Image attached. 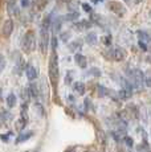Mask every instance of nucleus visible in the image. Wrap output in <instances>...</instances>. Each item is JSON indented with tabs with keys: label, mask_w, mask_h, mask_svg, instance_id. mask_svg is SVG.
I'll list each match as a JSON object with an SVG mask.
<instances>
[{
	"label": "nucleus",
	"mask_w": 151,
	"mask_h": 152,
	"mask_svg": "<svg viewBox=\"0 0 151 152\" xmlns=\"http://www.w3.org/2000/svg\"><path fill=\"white\" fill-rule=\"evenodd\" d=\"M51 25H52V13L45 17L43 24H41V31H40V48H41L43 52H45L46 48H48L49 29H51Z\"/></svg>",
	"instance_id": "nucleus-1"
},
{
	"label": "nucleus",
	"mask_w": 151,
	"mask_h": 152,
	"mask_svg": "<svg viewBox=\"0 0 151 152\" xmlns=\"http://www.w3.org/2000/svg\"><path fill=\"white\" fill-rule=\"evenodd\" d=\"M48 74H49V78H51L52 85L57 86V80H59V57H57L56 50H52V54L49 57Z\"/></svg>",
	"instance_id": "nucleus-2"
},
{
	"label": "nucleus",
	"mask_w": 151,
	"mask_h": 152,
	"mask_svg": "<svg viewBox=\"0 0 151 152\" xmlns=\"http://www.w3.org/2000/svg\"><path fill=\"white\" fill-rule=\"evenodd\" d=\"M34 48H36V34L32 29H29V31L25 32L24 37H23L21 49L24 53H32Z\"/></svg>",
	"instance_id": "nucleus-3"
},
{
	"label": "nucleus",
	"mask_w": 151,
	"mask_h": 152,
	"mask_svg": "<svg viewBox=\"0 0 151 152\" xmlns=\"http://www.w3.org/2000/svg\"><path fill=\"white\" fill-rule=\"evenodd\" d=\"M109 57L114 61H123L126 58V50L123 48H121V46H115V48L110 49Z\"/></svg>",
	"instance_id": "nucleus-4"
},
{
	"label": "nucleus",
	"mask_w": 151,
	"mask_h": 152,
	"mask_svg": "<svg viewBox=\"0 0 151 152\" xmlns=\"http://www.w3.org/2000/svg\"><path fill=\"white\" fill-rule=\"evenodd\" d=\"M12 32H13V21H12V19H7L4 21V24H3L1 34L8 39V37L12 34Z\"/></svg>",
	"instance_id": "nucleus-5"
},
{
	"label": "nucleus",
	"mask_w": 151,
	"mask_h": 152,
	"mask_svg": "<svg viewBox=\"0 0 151 152\" xmlns=\"http://www.w3.org/2000/svg\"><path fill=\"white\" fill-rule=\"evenodd\" d=\"M25 74H27V78L29 81H34L39 77V70L34 65H28L27 69H25Z\"/></svg>",
	"instance_id": "nucleus-6"
},
{
	"label": "nucleus",
	"mask_w": 151,
	"mask_h": 152,
	"mask_svg": "<svg viewBox=\"0 0 151 152\" xmlns=\"http://www.w3.org/2000/svg\"><path fill=\"white\" fill-rule=\"evenodd\" d=\"M74 61H76V64H77L81 69H85L86 66H88V60H86V57L84 54L77 53L74 56Z\"/></svg>",
	"instance_id": "nucleus-7"
},
{
	"label": "nucleus",
	"mask_w": 151,
	"mask_h": 152,
	"mask_svg": "<svg viewBox=\"0 0 151 152\" xmlns=\"http://www.w3.org/2000/svg\"><path fill=\"white\" fill-rule=\"evenodd\" d=\"M107 5H111V7H115V8H111V11L113 12H115L117 15H123L125 13V7L122 4H119V3H117V1H110Z\"/></svg>",
	"instance_id": "nucleus-8"
},
{
	"label": "nucleus",
	"mask_w": 151,
	"mask_h": 152,
	"mask_svg": "<svg viewBox=\"0 0 151 152\" xmlns=\"http://www.w3.org/2000/svg\"><path fill=\"white\" fill-rule=\"evenodd\" d=\"M90 27H92V24L88 20H80L78 23L74 24V28L77 29V31H86V29H89Z\"/></svg>",
	"instance_id": "nucleus-9"
},
{
	"label": "nucleus",
	"mask_w": 151,
	"mask_h": 152,
	"mask_svg": "<svg viewBox=\"0 0 151 152\" xmlns=\"http://www.w3.org/2000/svg\"><path fill=\"white\" fill-rule=\"evenodd\" d=\"M32 136H33V131H27V132H21L19 136H17L16 143H17V144H20V143H23V142H27V140H28V139H31Z\"/></svg>",
	"instance_id": "nucleus-10"
},
{
	"label": "nucleus",
	"mask_w": 151,
	"mask_h": 152,
	"mask_svg": "<svg viewBox=\"0 0 151 152\" xmlns=\"http://www.w3.org/2000/svg\"><path fill=\"white\" fill-rule=\"evenodd\" d=\"M8 13L12 16V15H17L19 11H17V5H16V0H8Z\"/></svg>",
	"instance_id": "nucleus-11"
},
{
	"label": "nucleus",
	"mask_w": 151,
	"mask_h": 152,
	"mask_svg": "<svg viewBox=\"0 0 151 152\" xmlns=\"http://www.w3.org/2000/svg\"><path fill=\"white\" fill-rule=\"evenodd\" d=\"M73 90H74V93H77V94L84 95L85 94V85L82 82H80V81H77V82H74V85H73Z\"/></svg>",
	"instance_id": "nucleus-12"
},
{
	"label": "nucleus",
	"mask_w": 151,
	"mask_h": 152,
	"mask_svg": "<svg viewBox=\"0 0 151 152\" xmlns=\"http://www.w3.org/2000/svg\"><path fill=\"white\" fill-rule=\"evenodd\" d=\"M81 48H82V41H81V40H74V41H72L69 44V49H70L72 52L81 50Z\"/></svg>",
	"instance_id": "nucleus-13"
},
{
	"label": "nucleus",
	"mask_w": 151,
	"mask_h": 152,
	"mask_svg": "<svg viewBox=\"0 0 151 152\" xmlns=\"http://www.w3.org/2000/svg\"><path fill=\"white\" fill-rule=\"evenodd\" d=\"M85 40L89 45H95V44H97V34H95L94 32H89V33L86 34Z\"/></svg>",
	"instance_id": "nucleus-14"
},
{
	"label": "nucleus",
	"mask_w": 151,
	"mask_h": 152,
	"mask_svg": "<svg viewBox=\"0 0 151 152\" xmlns=\"http://www.w3.org/2000/svg\"><path fill=\"white\" fill-rule=\"evenodd\" d=\"M5 102H7V106L8 107H15L16 106V102H17L16 95L13 94V93L8 94V97H7V99H5Z\"/></svg>",
	"instance_id": "nucleus-15"
},
{
	"label": "nucleus",
	"mask_w": 151,
	"mask_h": 152,
	"mask_svg": "<svg viewBox=\"0 0 151 152\" xmlns=\"http://www.w3.org/2000/svg\"><path fill=\"white\" fill-rule=\"evenodd\" d=\"M136 34H138V37H139V41L141 42H149L150 41V36H149V33L147 32H144V31H138L136 32Z\"/></svg>",
	"instance_id": "nucleus-16"
},
{
	"label": "nucleus",
	"mask_w": 151,
	"mask_h": 152,
	"mask_svg": "<svg viewBox=\"0 0 151 152\" xmlns=\"http://www.w3.org/2000/svg\"><path fill=\"white\" fill-rule=\"evenodd\" d=\"M97 91H98V95H100V97H105L107 93H109V90H107L105 86H102V85H98V86H97Z\"/></svg>",
	"instance_id": "nucleus-17"
},
{
	"label": "nucleus",
	"mask_w": 151,
	"mask_h": 152,
	"mask_svg": "<svg viewBox=\"0 0 151 152\" xmlns=\"http://www.w3.org/2000/svg\"><path fill=\"white\" fill-rule=\"evenodd\" d=\"M34 110L37 111L39 116H44V107H43V104L40 103V102H36V103H34Z\"/></svg>",
	"instance_id": "nucleus-18"
},
{
	"label": "nucleus",
	"mask_w": 151,
	"mask_h": 152,
	"mask_svg": "<svg viewBox=\"0 0 151 152\" xmlns=\"http://www.w3.org/2000/svg\"><path fill=\"white\" fill-rule=\"evenodd\" d=\"M61 23H62V19H61V17H57V19L53 21V29H54V32H59L60 31Z\"/></svg>",
	"instance_id": "nucleus-19"
},
{
	"label": "nucleus",
	"mask_w": 151,
	"mask_h": 152,
	"mask_svg": "<svg viewBox=\"0 0 151 152\" xmlns=\"http://www.w3.org/2000/svg\"><path fill=\"white\" fill-rule=\"evenodd\" d=\"M27 123H28V122H25L24 119H21V118H20L19 121L16 122V128H17V130H19V131H21L23 128H24L25 126H27Z\"/></svg>",
	"instance_id": "nucleus-20"
},
{
	"label": "nucleus",
	"mask_w": 151,
	"mask_h": 152,
	"mask_svg": "<svg viewBox=\"0 0 151 152\" xmlns=\"http://www.w3.org/2000/svg\"><path fill=\"white\" fill-rule=\"evenodd\" d=\"M118 97H119L121 99H127V98L131 97V94L127 93V91H125V90H119V91H118Z\"/></svg>",
	"instance_id": "nucleus-21"
},
{
	"label": "nucleus",
	"mask_w": 151,
	"mask_h": 152,
	"mask_svg": "<svg viewBox=\"0 0 151 152\" xmlns=\"http://www.w3.org/2000/svg\"><path fill=\"white\" fill-rule=\"evenodd\" d=\"M5 65H7V61H5V57L3 54H0V74H1V72L4 70Z\"/></svg>",
	"instance_id": "nucleus-22"
},
{
	"label": "nucleus",
	"mask_w": 151,
	"mask_h": 152,
	"mask_svg": "<svg viewBox=\"0 0 151 152\" xmlns=\"http://www.w3.org/2000/svg\"><path fill=\"white\" fill-rule=\"evenodd\" d=\"M10 118H11V114L8 113V111H3V113H0V119H1L3 122L8 121Z\"/></svg>",
	"instance_id": "nucleus-23"
},
{
	"label": "nucleus",
	"mask_w": 151,
	"mask_h": 152,
	"mask_svg": "<svg viewBox=\"0 0 151 152\" xmlns=\"http://www.w3.org/2000/svg\"><path fill=\"white\" fill-rule=\"evenodd\" d=\"M125 143L127 144V147H133V144H134V140L130 138V136H125Z\"/></svg>",
	"instance_id": "nucleus-24"
},
{
	"label": "nucleus",
	"mask_w": 151,
	"mask_h": 152,
	"mask_svg": "<svg viewBox=\"0 0 151 152\" xmlns=\"http://www.w3.org/2000/svg\"><path fill=\"white\" fill-rule=\"evenodd\" d=\"M90 74L92 75H95V77H100V75H101V70L97 69V68H93L90 70Z\"/></svg>",
	"instance_id": "nucleus-25"
},
{
	"label": "nucleus",
	"mask_w": 151,
	"mask_h": 152,
	"mask_svg": "<svg viewBox=\"0 0 151 152\" xmlns=\"http://www.w3.org/2000/svg\"><path fill=\"white\" fill-rule=\"evenodd\" d=\"M82 8H84V11H86V12H92V7L89 4H86V3L82 4Z\"/></svg>",
	"instance_id": "nucleus-26"
},
{
	"label": "nucleus",
	"mask_w": 151,
	"mask_h": 152,
	"mask_svg": "<svg viewBox=\"0 0 151 152\" xmlns=\"http://www.w3.org/2000/svg\"><path fill=\"white\" fill-rule=\"evenodd\" d=\"M103 42H105V45H110L111 44V36H106L103 39Z\"/></svg>",
	"instance_id": "nucleus-27"
},
{
	"label": "nucleus",
	"mask_w": 151,
	"mask_h": 152,
	"mask_svg": "<svg viewBox=\"0 0 151 152\" xmlns=\"http://www.w3.org/2000/svg\"><path fill=\"white\" fill-rule=\"evenodd\" d=\"M29 1H31V0H20V3H21V5L24 8H27L28 5H29Z\"/></svg>",
	"instance_id": "nucleus-28"
},
{
	"label": "nucleus",
	"mask_w": 151,
	"mask_h": 152,
	"mask_svg": "<svg viewBox=\"0 0 151 152\" xmlns=\"http://www.w3.org/2000/svg\"><path fill=\"white\" fill-rule=\"evenodd\" d=\"M139 48H142V50L143 52H147V45L144 42H141L139 41Z\"/></svg>",
	"instance_id": "nucleus-29"
},
{
	"label": "nucleus",
	"mask_w": 151,
	"mask_h": 152,
	"mask_svg": "<svg viewBox=\"0 0 151 152\" xmlns=\"http://www.w3.org/2000/svg\"><path fill=\"white\" fill-rule=\"evenodd\" d=\"M69 37H70V32H68V33H64L62 34V39H64V41H68V39H69Z\"/></svg>",
	"instance_id": "nucleus-30"
},
{
	"label": "nucleus",
	"mask_w": 151,
	"mask_h": 152,
	"mask_svg": "<svg viewBox=\"0 0 151 152\" xmlns=\"http://www.w3.org/2000/svg\"><path fill=\"white\" fill-rule=\"evenodd\" d=\"M8 136H10V134H7V135H1L0 138H1V140H4V142H8Z\"/></svg>",
	"instance_id": "nucleus-31"
},
{
	"label": "nucleus",
	"mask_w": 151,
	"mask_h": 152,
	"mask_svg": "<svg viewBox=\"0 0 151 152\" xmlns=\"http://www.w3.org/2000/svg\"><path fill=\"white\" fill-rule=\"evenodd\" d=\"M93 3H101V1H103V0H92Z\"/></svg>",
	"instance_id": "nucleus-32"
}]
</instances>
